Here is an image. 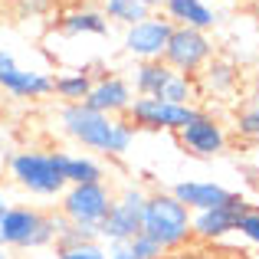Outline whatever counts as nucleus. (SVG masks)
Wrapping results in <instances>:
<instances>
[{"label":"nucleus","instance_id":"c85d7f7f","mask_svg":"<svg viewBox=\"0 0 259 259\" xmlns=\"http://www.w3.org/2000/svg\"><path fill=\"white\" fill-rule=\"evenodd\" d=\"M128 4H141V7H151V10H158L161 0H128Z\"/></svg>","mask_w":259,"mask_h":259},{"label":"nucleus","instance_id":"2eb2a0df","mask_svg":"<svg viewBox=\"0 0 259 259\" xmlns=\"http://www.w3.org/2000/svg\"><path fill=\"white\" fill-rule=\"evenodd\" d=\"M161 4H164V17L171 20L174 26H194V30L210 33L220 23L217 10L207 0H161Z\"/></svg>","mask_w":259,"mask_h":259},{"label":"nucleus","instance_id":"aec40b11","mask_svg":"<svg viewBox=\"0 0 259 259\" xmlns=\"http://www.w3.org/2000/svg\"><path fill=\"white\" fill-rule=\"evenodd\" d=\"M95 76L89 69H69V72H59L53 76V95L63 99V105H72V102H85L89 89H92Z\"/></svg>","mask_w":259,"mask_h":259},{"label":"nucleus","instance_id":"6ab92c4d","mask_svg":"<svg viewBox=\"0 0 259 259\" xmlns=\"http://www.w3.org/2000/svg\"><path fill=\"white\" fill-rule=\"evenodd\" d=\"M174 76V69L164 63V59H148V63H138L132 72V89L135 95H161L164 82Z\"/></svg>","mask_w":259,"mask_h":259},{"label":"nucleus","instance_id":"bb28decb","mask_svg":"<svg viewBox=\"0 0 259 259\" xmlns=\"http://www.w3.org/2000/svg\"><path fill=\"white\" fill-rule=\"evenodd\" d=\"M105 259H135L132 243H105Z\"/></svg>","mask_w":259,"mask_h":259},{"label":"nucleus","instance_id":"4be33fe9","mask_svg":"<svg viewBox=\"0 0 259 259\" xmlns=\"http://www.w3.org/2000/svg\"><path fill=\"white\" fill-rule=\"evenodd\" d=\"M236 135L246 141H259V85L246 95L240 115H236Z\"/></svg>","mask_w":259,"mask_h":259},{"label":"nucleus","instance_id":"5701e85b","mask_svg":"<svg viewBox=\"0 0 259 259\" xmlns=\"http://www.w3.org/2000/svg\"><path fill=\"white\" fill-rule=\"evenodd\" d=\"M102 240L99 236V227H79V223H69L59 217V230H56V246L66 249V246H79V243H95Z\"/></svg>","mask_w":259,"mask_h":259},{"label":"nucleus","instance_id":"a878e982","mask_svg":"<svg viewBox=\"0 0 259 259\" xmlns=\"http://www.w3.org/2000/svg\"><path fill=\"white\" fill-rule=\"evenodd\" d=\"M128 243H132V256L135 259H164L167 256L164 249H161V243H154L148 233H138L135 240H128Z\"/></svg>","mask_w":259,"mask_h":259},{"label":"nucleus","instance_id":"f8f14e48","mask_svg":"<svg viewBox=\"0 0 259 259\" xmlns=\"http://www.w3.org/2000/svg\"><path fill=\"white\" fill-rule=\"evenodd\" d=\"M46 213L30 203H13L0 220V246L4 249H33L39 227H43Z\"/></svg>","mask_w":259,"mask_h":259},{"label":"nucleus","instance_id":"9b49d317","mask_svg":"<svg viewBox=\"0 0 259 259\" xmlns=\"http://www.w3.org/2000/svg\"><path fill=\"white\" fill-rule=\"evenodd\" d=\"M246 207H249V203L236 194L233 200L223 203V207L194 213V217H190V233H194V240H200V243H220V240H227L230 233H236V220L243 217V210H246Z\"/></svg>","mask_w":259,"mask_h":259},{"label":"nucleus","instance_id":"4468645a","mask_svg":"<svg viewBox=\"0 0 259 259\" xmlns=\"http://www.w3.org/2000/svg\"><path fill=\"white\" fill-rule=\"evenodd\" d=\"M171 194L190 210V213H200V210H213V207L230 203L236 197V190L223 187V184H217V181H181V184L171 187Z\"/></svg>","mask_w":259,"mask_h":259},{"label":"nucleus","instance_id":"f257e3e1","mask_svg":"<svg viewBox=\"0 0 259 259\" xmlns=\"http://www.w3.org/2000/svg\"><path fill=\"white\" fill-rule=\"evenodd\" d=\"M59 128L69 135L76 145L99 151L105 158H121L132 151V141L138 128L125 118V115H102L95 108L72 102V105L59 108Z\"/></svg>","mask_w":259,"mask_h":259},{"label":"nucleus","instance_id":"72a5a7b5","mask_svg":"<svg viewBox=\"0 0 259 259\" xmlns=\"http://www.w3.org/2000/svg\"><path fill=\"white\" fill-rule=\"evenodd\" d=\"M256 207H259V203H256Z\"/></svg>","mask_w":259,"mask_h":259},{"label":"nucleus","instance_id":"412c9836","mask_svg":"<svg viewBox=\"0 0 259 259\" xmlns=\"http://www.w3.org/2000/svg\"><path fill=\"white\" fill-rule=\"evenodd\" d=\"M158 99L171 102V105H194V102L200 99V82H197V76L174 72V76L164 82V89H161Z\"/></svg>","mask_w":259,"mask_h":259},{"label":"nucleus","instance_id":"f03ea898","mask_svg":"<svg viewBox=\"0 0 259 259\" xmlns=\"http://www.w3.org/2000/svg\"><path fill=\"white\" fill-rule=\"evenodd\" d=\"M190 210L171 194V190H154L148 194L145 217H141V233H148L154 243H161L164 253L184 249L194 233H190Z\"/></svg>","mask_w":259,"mask_h":259},{"label":"nucleus","instance_id":"393cba45","mask_svg":"<svg viewBox=\"0 0 259 259\" xmlns=\"http://www.w3.org/2000/svg\"><path fill=\"white\" fill-rule=\"evenodd\" d=\"M56 259H105V243H79V246H66L56 249Z\"/></svg>","mask_w":259,"mask_h":259},{"label":"nucleus","instance_id":"20e7f679","mask_svg":"<svg viewBox=\"0 0 259 259\" xmlns=\"http://www.w3.org/2000/svg\"><path fill=\"white\" fill-rule=\"evenodd\" d=\"M112 203H115V194L105 181L69 184L59 197V217L69 223H79V227H102Z\"/></svg>","mask_w":259,"mask_h":259},{"label":"nucleus","instance_id":"6e6552de","mask_svg":"<svg viewBox=\"0 0 259 259\" xmlns=\"http://www.w3.org/2000/svg\"><path fill=\"white\" fill-rule=\"evenodd\" d=\"M171 30H174V23L164 17V13H151V17L125 26V39H121V46H125V53L135 56L138 63L161 59V56H164L167 39H171Z\"/></svg>","mask_w":259,"mask_h":259},{"label":"nucleus","instance_id":"9d476101","mask_svg":"<svg viewBox=\"0 0 259 259\" xmlns=\"http://www.w3.org/2000/svg\"><path fill=\"white\" fill-rule=\"evenodd\" d=\"M0 89L17 99H46L53 95V76L43 69H23L10 50H0Z\"/></svg>","mask_w":259,"mask_h":259},{"label":"nucleus","instance_id":"423d86ee","mask_svg":"<svg viewBox=\"0 0 259 259\" xmlns=\"http://www.w3.org/2000/svg\"><path fill=\"white\" fill-rule=\"evenodd\" d=\"M197 112H200L197 105H171L158 95H135L125 118L135 128H148V132H181Z\"/></svg>","mask_w":259,"mask_h":259},{"label":"nucleus","instance_id":"dca6fc26","mask_svg":"<svg viewBox=\"0 0 259 259\" xmlns=\"http://www.w3.org/2000/svg\"><path fill=\"white\" fill-rule=\"evenodd\" d=\"M59 30L69 33V36H105L108 33V20L102 10H92V7H76V10H66L59 17Z\"/></svg>","mask_w":259,"mask_h":259},{"label":"nucleus","instance_id":"cd10ccee","mask_svg":"<svg viewBox=\"0 0 259 259\" xmlns=\"http://www.w3.org/2000/svg\"><path fill=\"white\" fill-rule=\"evenodd\" d=\"M10 207H13V203H10V197H7V190L0 187V220H4V213H7Z\"/></svg>","mask_w":259,"mask_h":259},{"label":"nucleus","instance_id":"0eeeda50","mask_svg":"<svg viewBox=\"0 0 259 259\" xmlns=\"http://www.w3.org/2000/svg\"><path fill=\"white\" fill-rule=\"evenodd\" d=\"M161 59H164L174 72L197 76V72L213 59V39H210V33L194 30V26H174Z\"/></svg>","mask_w":259,"mask_h":259},{"label":"nucleus","instance_id":"ddd939ff","mask_svg":"<svg viewBox=\"0 0 259 259\" xmlns=\"http://www.w3.org/2000/svg\"><path fill=\"white\" fill-rule=\"evenodd\" d=\"M132 99H135L132 82L115 76V72H105V76H99L92 82L82 105L95 108V112H102V115H125L128 105H132Z\"/></svg>","mask_w":259,"mask_h":259},{"label":"nucleus","instance_id":"b1692460","mask_svg":"<svg viewBox=\"0 0 259 259\" xmlns=\"http://www.w3.org/2000/svg\"><path fill=\"white\" fill-rule=\"evenodd\" d=\"M236 233H240L249 246H259V207L256 203H249V207L243 210V217L236 220Z\"/></svg>","mask_w":259,"mask_h":259},{"label":"nucleus","instance_id":"f3484780","mask_svg":"<svg viewBox=\"0 0 259 259\" xmlns=\"http://www.w3.org/2000/svg\"><path fill=\"white\" fill-rule=\"evenodd\" d=\"M197 76H200L197 82H203L200 92L207 89V92H213V95H230L236 85H240V69H236V63H230V59H217V56L210 59Z\"/></svg>","mask_w":259,"mask_h":259},{"label":"nucleus","instance_id":"a211bd4d","mask_svg":"<svg viewBox=\"0 0 259 259\" xmlns=\"http://www.w3.org/2000/svg\"><path fill=\"white\" fill-rule=\"evenodd\" d=\"M56 154H59V167H63L66 184L105 181V167H102V161H95L92 154H72V151H56Z\"/></svg>","mask_w":259,"mask_h":259},{"label":"nucleus","instance_id":"473e14b6","mask_svg":"<svg viewBox=\"0 0 259 259\" xmlns=\"http://www.w3.org/2000/svg\"><path fill=\"white\" fill-rule=\"evenodd\" d=\"M164 259H181V256H164Z\"/></svg>","mask_w":259,"mask_h":259},{"label":"nucleus","instance_id":"c756f323","mask_svg":"<svg viewBox=\"0 0 259 259\" xmlns=\"http://www.w3.org/2000/svg\"><path fill=\"white\" fill-rule=\"evenodd\" d=\"M0 259H10V253H7V249H4V246H0Z\"/></svg>","mask_w":259,"mask_h":259},{"label":"nucleus","instance_id":"1a4fd4ad","mask_svg":"<svg viewBox=\"0 0 259 259\" xmlns=\"http://www.w3.org/2000/svg\"><path fill=\"white\" fill-rule=\"evenodd\" d=\"M177 141H181L184 151H190L194 158H217V154L227 151L230 135H227V128H223L213 115L200 108V112L177 132Z\"/></svg>","mask_w":259,"mask_h":259},{"label":"nucleus","instance_id":"39448f33","mask_svg":"<svg viewBox=\"0 0 259 259\" xmlns=\"http://www.w3.org/2000/svg\"><path fill=\"white\" fill-rule=\"evenodd\" d=\"M148 190L138 184H128L121 194H115V203L108 210V217L102 220L99 236L102 243H128L141 233V217H145Z\"/></svg>","mask_w":259,"mask_h":259},{"label":"nucleus","instance_id":"2f4dec72","mask_svg":"<svg viewBox=\"0 0 259 259\" xmlns=\"http://www.w3.org/2000/svg\"><path fill=\"white\" fill-rule=\"evenodd\" d=\"M200 259H220V256H200Z\"/></svg>","mask_w":259,"mask_h":259},{"label":"nucleus","instance_id":"7ed1b4c3","mask_svg":"<svg viewBox=\"0 0 259 259\" xmlns=\"http://www.w3.org/2000/svg\"><path fill=\"white\" fill-rule=\"evenodd\" d=\"M10 177L33 197H46V200H56L63 197V190L69 187L59 167V154L56 151H36V148H26L17 151L10 158Z\"/></svg>","mask_w":259,"mask_h":259},{"label":"nucleus","instance_id":"7c9ffc66","mask_svg":"<svg viewBox=\"0 0 259 259\" xmlns=\"http://www.w3.org/2000/svg\"><path fill=\"white\" fill-rule=\"evenodd\" d=\"M243 4H253V7H259V0H243Z\"/></svg>","mask_w":259,"mask_h":259}]
</instances>
